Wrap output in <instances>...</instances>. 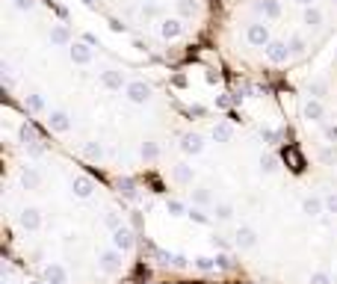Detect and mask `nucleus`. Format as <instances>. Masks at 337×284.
Listing matches in <instances>:
<instances>
[{
  "label": "nucleus",
  "mask_w": 337,
  "mask_h": 284,
  "mask_svg": "<svg viewBox=\"0 0 337 284\" xmlns=\"http://www.w3.org/2000/svg\"><path fill=\"white\" fill-rule=\"evenodd\" d=\"M112 243H116L118 252H130V249H134V234H130L128 228H116V231H112Z\"/></svg>",
  "instance_id": "f257e3e1"
},
{
  "label": "nucleus",
  "mask_w": 337,
  "mask_h": 284,
  "mask_svg": "<svg viewBox=\"0 0 337 284\" xmlns=\"http://www.w3.org/2000/svg\"><path fill=\"white\" fill-rule=\"evenodd\" d=\"M101 269L104 272H118L122 269V252H104L101 254Z\"/></svg>",
  "instance_id": "f03ea898"
},
{
  "label": "nucleus",
  "mask_w": 337,
  "mask_h": 284,
  "mask_svg": "<svg viewBox=\"0 0 337 284\" xmlns=\"http://www.w3.org/2000/svg\"><path fill=\"white\" fill-rule=\"evenodd\" d=\"M254 246H258V234H254L252 228L242 225V228L236 231V249H254Z\"/></svg>",
  "instance_id": "7ed1b4c3"
},
{
  "label": "nucleus",
  "mask_w": 337,
  "mask_h": 284,
  "mask_svg": "<svg viewBox=\"0 0 337 284\" xmlns=\"http://www.w3.org/2000/svg\"><path fill=\"white\" fill-rule=\"evenodd\" d=\"M44 278L50 284H68V272L66 266H60V263H50L48 269H44Z\"/></svg>",
  "instance_id": "20e7f679"
},
{
  "label": "nucleus",
  "mask_w": 337,
  "mask_h": 284,
  "mask_svg": "<svg viewBox=\"0 0 337 284\" xmlns=\"http://www.w3.org/2000/svg\"><path fill=\"white\" fill-rule=\"evenodd\" d=\"M71 187H74V192L80 195V198H86V195H92V189H95V184L86 178V175H77L74 181H71Z\"/></svg>",
  "instance_id": "39448f33"
},
{
  "label": "nucleus",
  "mask_w": 337,
  "mask_h": 284,
  "mask_svg": "<svg viewBox=\"0 0 337 284\" xmlns=\"http://www.w3.org/2000/svg\"><path fill=\"white\" fill-rule=\"evenodd\" d=\"M21 225H24L27 231H38V225H42V216H38V210H36V207H27V210L21 213Z\"/></svg>",
  "instance_id": "423d86ee"
},
{
  "label": "nucleus",
  "mask_w": 337,
  "mask_h": 284,
  "mask_svg": "<svg viewBox=\"0 0 337 284\" xmlns=\"http://www.w3.org/2000/svg\"><path fill=\"white\" fill-rule=\"evenodd\" d=\"M302 210L308 216H320V213H322V201H320V198H304Z\"/></svg>",
  "instance_id": "0eeeda50"
},
{
  "label": "nucleus",
  "mask_w": 337,
  "mask_h": 284,
  "mask_svg": "<svg viewBox=\"0 0 337 284\" xmlns=\"http://www.w3.org/2000/svg\"><path fill=\"white\" fill-rule=\"evenodd\" d=\"M216 266V260L213 257H196V269H202V272H210Z\"/></svg>",
  "instance_id": "6e6552de"
},
{
  "label": "nucleus",
  "mask_w": 337,
  "mask_h": 284,
  "mask_svg": "<svg viewBox=\"0 0 337 284\" xmlns=\"http://www.w3.org/2000/svg\"><path fill=\"white\" fill-rule=\"evenodd\" d=\"M310 284H332V278H328L326 272H314V275H310Z\"/></svg>",
  "instance_id": "1a4fd4ad"
},
{
  "label": "nucleus",
  "mask_w": 337,
  "mask_h": 284,
  "mask_svg": "<svg viewBox=\"0 0 337 284\" xmlns=\"http://www.w3.org/2000/svg\"><path fill=\"white\" fill-rule=\"evenodd\" d=\"M168 213H172V216H180V213H184V204H180V201H168Z\"/></svg>",
  "instance_id": "9d476101"
},
{
  "label": "nucleus",
  "mask_w": 337,
  "mask_h": 284,
  "mask_svg": "<svg viewBox=\"0 0 337 284\" xmlns=\"http://www.w3.org/2000/svg\"><path fill=\"white\" fill-rule=\"evenodd\" d=\"M216 216H219V219H231V207H228V204H219V207H216Z\"/></svg>",
  "instance_id": "9b49d317"
},
{
  "label": "nucleus",
  "mask_w": 337,
  "mask_h": 284,
  "mask_svg": "<svg viewBox=\"0 0 337 284\" xmlns=\"http://www.w3.org/2000/svg\"><path fill=\"white\" fill-rule=\"evenodd\" d=\"M207 201H210V192L207 189H198L196 192V204H207Z\"/></svg>",
  "instance_id": "f8f14e48"
},
{
  "label": "nucleus",
  "mask_w": 337,
  "mask_h": 284,
  "mask_svg": "<svg viewBox=\"0 0 337 284\" xmlns=\"http://www.w3.org/2000/svg\"><path fill=\"white\" fill-rule=\"evenodd\" d=\"M190 216H192L196 222H207V216H204L202 210H190Z\"/></svg>",
  "instance_id": "ddd939ff"
},
{
  "label": "nucleus",
  "mask_w": 337,
  "mask_h": 284,
  "mask_svg": "<svg viewBox=\"0 0 337 284\" xmlns=\"http://www.w3.org/2000/svg\"><path fill=\"white\" fill-rule=\"evenodd\" d=\"M328 210H332V213H337V195H332V198H328Z\"/></svg>",
  "instance_id": "4468645a"
},
{
  "label": "nucleus",
  "mask_w": 337,
  "mask_h": 284,
  "mask_svg": "<svg viewBox=\"0 0 337 284\" xmlns=\"http://www.w3.org/2000/svg\"><path fill=\"white\" fill-rule=\"evenodd\" d=\"M33 284H42V281H33Z\"/></svg>",
  "instance_id": "2eb2a0df"
}]
</instances>
